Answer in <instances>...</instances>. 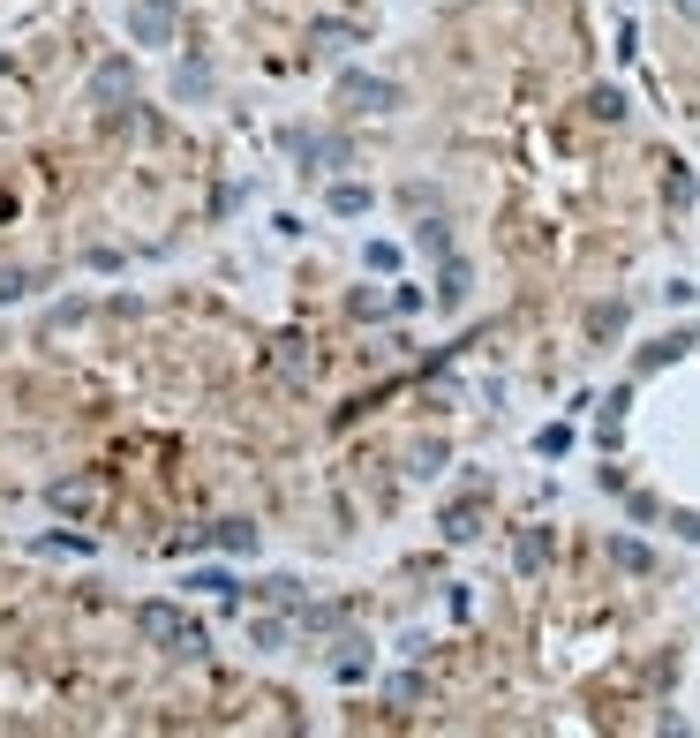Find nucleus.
Here are the masks:
<instances>
[{
  "mask_svg": "<svg viewBox=\"0 0 700 738\" xmlns=\"http://www.w3.org/2000/svg\"><path fill=\"white\" fill-rule=\"evenodd\" d=\"M143 633H159V641H181V648H196V625H188V618H174V610H143Z\"/></svg>",
  "mask_w": 700,
  "mask_h": 738,
  "instance_id": "nucleus-1",
  "label": "nucleus"
}]
</instances>
